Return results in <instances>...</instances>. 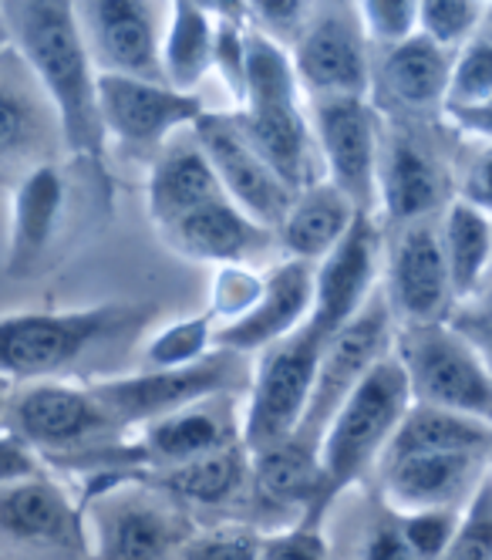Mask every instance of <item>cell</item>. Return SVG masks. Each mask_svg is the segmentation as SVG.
<instances>
[{"label": "cell", "instance_id": "7a4b0ae2", "mask_svg": "<svg viewBox=\"0 0 492 560\" xmlns=\"http://www.w3.org/2000/svg\"><path fill=\"white\" fill-rule=\"evenodd\" d=\"M152 304H98L81 311H27L0 317V375L11 382H58L105 345L145 331Z\"/></svg>", "mask_w": 492, "mask_h": 560}, {"label": "cell", "instance_id": "60d3db41", "mask_svg": "<svg viewBox=\"0 0 492 560\" xmlns=\"http://www.w3.org/2000/svg\"><path fill=\"white\" fill-rule=\"evenodd\" d=\"M246 11H250V24L263 37H270L273 45L286 51H294L311 21L314 4H304V0H254V4H246Z\"/></svg>", "mask_w": 492, "mask_h": 560}, {"label": "cell", "instance_id": "44dd1931", "mask_svg": "<svg viewBox=\"0 0 492 560\" xmlns=\"http://www.w3.org/2000/svg\"><path fill=\"white\" fill-rule=\"evenodd\" d=\"M239 115L246 139L263 155V163L277 173V179L291 189L294 196L317 186V139L311 118L301 108V98L286 102H263V105H246Z\"/></svg>", "mask_w": 492, "mask_h": 560}, {"label": "cell", "instance_id": "f907efd6", "mask_svg": "<svg viewBox=\"0 0 492 560\" xmlns=\"http://www.w3.org/2000/svg\"><path fill=\"white\" fill-rule=\"evenodd\" d=\"M0 37H8V31H4V21H0Z\"/></svg>", "mask_w": 492, "mask_h": 560}, {"label": "cell", "instance_id": "5b68a950", "mask_svg": "<svg viewBox=\"0 0 492 560\" xmlns=\"http://www.w3.org/2000/svg\"><path fill=\"white\" fill-rule=\"evenodd\" d=\"M254 365L246 354L216 348L210 358H202L186 369H145L121 378H98L89 382L105 412L115 419L118 429H145L159 419H169L189 406L210 402L220 395L250 392Z\"/></svg>", "mask_w": 492, "mask_h": 560}, {"label": "cell", "instance_id": "f35d334b", "mask_svg": "<svg viewBox=\"0 0 492 560\" xmlns=\"http://www.w3.org/2000/svg\"><path fill=\"white\" fill-rule=\"evenodd\" d=\"M442 560H492V476H485Z\"/></svg>", "mask_w": 492, "mask_h": 560}, {"label": "cell", "instance_id": "1f68e13d", "mask_svg": "<svg viewBox=\"0 0 492 560\" xmlns=\"http://www.w3.org/2000/svg\"><path fill=\"white\" fill-rule=\"evenodd\" d=\"M40 98L45 95H34V89H27L17 74L0 71V173L31 163L37 149L45 145L48 112Z\"/></svg>", "mask_w": 492, "mask_h": 560}, {"label": "cell", "instance_id": "c3c4849f", "mask_svg": "<svg viewBox=\"0 0 492 560\" xmlns=\"http://www.w3.org/2000/svg\"><path fill=\"white\" fill-rule=\"evenodd\" d=\"M11 398H14V382L0 375V429H8V409H11Z\"/></svg>", "mask_w": 492, "mask_h": 560}, {"label": "cell", "instance_id": "ba28073f", "mask_svg": "<svg viewBox=\"0 0 492 560\" xmlns=\"http://www.w3.org/2000/svg\"><path fill=\"white\" fill-rule=\"evenodd\" d=\"M324 345L327 341L311 325H304L297 335L260 351L243 412V446L250 453L283 443L301 429L314 395Z\"/></svg>", "mask_w": 492, "mask_h": 560}, {"label": "cell", "instance_id": "ee69618b", "mask_svg": "<svg viewBox=\"0 0 492 560\" xmlns=\"http://www.w3.org/2000/svg\"><path fill=\"white\" fill-rule=\"evenodd\" d=\"M448 325H453L485 362L489 375H492V304H482V307H472V311H459L448 317Z\"/></svg>", "mask_w": 492, "mask_h": 560}, {"label": "cell", "instance_id": "9c48e42d", "mask_svg": "<svg viewBox=\"0 0 492 560\" xmlns=\"http://www.w3.org/2000/svg\"><path fill=\"white\" fill-rule=\"evenodd\" d=\"M391 322L395 317L385 301V291H378L348 328H341L324 345L311 406L294 435H301L304 443L320 450V439H324L327 425H331V419L338 416V409L348 402V395L372 375V369L378 362H385L391 354V348H395Z\"/></svg>", "mask_w": 492, "mask_h": 560}, {"label": "cell", "instance_id": "52a82bcc", "mask_svg": "<svg viewBox=\"0 0 492 560\" xmlns=\"http://www.w3.org/2000/svg\"><path fill=\"white\" fill-rule=\"evenodd\" d=\"M8 429L40 456L61 463H81L102 450L126 443V429H118L89 385L68 382H31L14 392L8 409Z\"/></svg>", "mask_w": 492, "mask_h": 560}, {"label": "cell", "instance_id": "d590c367", "mask_svg": "<svg viewBox=\"0 0 492 560\" xmlns=\"http://www.w3.org/2000/svg\"><path fill=\"white\" fill-rule=\"evenodd\" d=\"M492 98V42L476 37L456 58H453V78H448V108H472Z\"/></svg>", "mask_w": 492, "mask_h": 560}, {"label": "cell", "instance_id": "e575fe53", "mask_svg": "<svg viewBox=\"0 0 492 560\" xmlns=\"http://www.w3.org/2000/svg\"><path fill=\"white\" fill-rule=\"evenodd\" d=\"M267 291V273H257L243 264H223L216 267L213 291H210V314L216 317V328L236 325L250 314Z\"/></svg>", "mask_w": 492, "mask_h": 560}, {"label": "cell", "instance_id": "7402d4cb", "mask_svg": "<svg viewBox=\"0 0 492 560\" xmlns=\"http://www.w3.org/2000/svg\"><path fill=\"white\" fill-rule=\"evenodd\" d=\"M159 233L179 257L216 267L243 264L246 257H257L277 244V233L260 226L254 217H246L230 196H220L213 203L186 213Z\"/></svg>", "mask_w": 492, "mask_h": 560}, {"label": "cell", "instance_id": "5bb4252c", "mask_svg": "<svg viewBox=\"0 0 492 560\" xmlns=\"http://www.w3.org/2000/svg\"><path fill=\"white\" fill-rule=\"evenodd\" d=\"M74 14L98 74L166 85L152 4H142V0H89V4H74Z\"/></svg>", "mask_w": 492, "mask_h": 560}, {"label": "cell", "instance_id": "f1b7e54d", "mask_svg": "<svg viewBox=\"0 0 492 560\" xmlns=\"http://www.w3.org/2000/svg\"><path fill=\"white\" fill-rule=\"evenodd\" d=\"M485 446H492V429L445 412V409H432V406H419L412 402L408 416L401 419L391 446L385 450V463L405 459V456H425V453H482Z\"/></svg>", "mask_w": 492, "mask_h": 560}, {"label": "cell", "instance_id": "d6a6232c", "mask_svg": "<svg viewBox=\"0 0 492 560\" xmlns=\"http://www.w3.org/2000/svg\"><path fill=\"white\" fill-rule=\"evenodd\" d=\"M213 335H216V317L210 311H202L196 317H183V322H173L162 328L155 338H149L142 362L145 369H186L196 365L202 358H210L213 348Z\"/></svg>", "mask_w": 492, "mask_h": 560}, {"label": "cell", "instance_id": "603a6c76", "mask_svg": "<svg viewBox=\"0 0 492 560\" xmlns=\"http://www.w3.org/2000/svg\"><path fill=\"white\" fill-rule=\"evenodd\" d=\"M68 210V179L55 163L24 170L11 199V247L8 273L24 277L45 264Z\"/></svg>", "mask_w": 492, "mask_h": 560}, {"label": "cell", "instance_id": "e0dca14e", "mask_svg": "<svg viewBox=\"0 0 492 560\" xmlns=\"http://www.w3.org/2000/svg\"><path fill=\"white\" fill-rule=\"evenodd\" d=\"M254 506L267 520L297 516L304 527H320L324 520V469L320 450L304 443L301 435L283 439L267 450L250 453Z\"/></svg>", "mask_w": 492, "mask_h": 560}, {"label": "cell", "instance_id": "2e32d148", "mask_svg": "<svg viewBox=\"0 0 492 560\" xmlns=\"http://www.w3.org/2000/svg\"><path fill=\"white\" fill-rule=\"evenodd\" d=\"M378 257H382V230L375 226V217L358 213L354 226L338 244V250L314 267V311L307 325L324 341H331L341 328H348L367 307V301L378 294L375 291Z\"/></svg>", "mask_w": 492, "mask_h": 560}, {"label": "cell", "instance_id": "7bdbcfd3", "mask_svg": "<svg viewBox=\"0 0 492 560\" xmlns=\"http://www.w3.org/2000/svg\"><path fill=\"white\" fill-rule=\"evenodd\" d=\"M37 476H45L40 456L21 435H14L11 429H0V490L27 483V479H37Z\"/></svg>", "mask_w": 492, "mask_h": 560}, {"label": "cell", "instance_id": "ab89813d", "mask_svg": "<svg viewBox=\"0 0 492 560\" xmlns=\"http://www.w3.org/2000/svg\"><path fill=\"white\" fill-rule=\"evenodd\" d=\"M398 530L419 560H442L448 547H453L459 524L453 510H425V513H401Z\"/></svg>", "mask_w": 492, "mask_h": 560}, {"label": "cell", "instance_id": "83f0119b", "mask_svg": "<svg viewBox=\"0 0 492 560\" xmlns=\"http://www.w3.org/2000/svg\"><path fill=\"white\" fill-rule=\"evenodd\" d=\"M448 78H453V55L415 34L412 42L388 48L382 58V89L405 112H435L445 108Z\"/></svg>", "mask_w": 492, "mask_h": 560}, {"label": "cell", "instance_id": "8fae6325", "mask_svg": "<svg viewBox=\"0 0 492 560\" xmlns=\"http://www.w3.org/2000/svg\"><path fill=\"white\" fill-rule=\"evenodd\" d=\"M314 139L327 170V183L348 196V203L375 217L378 207V155H382V118L367 98L314 102Z\"/></svg>", "mask_w": 492, "mask_h": 560}, {"label": "cell", "instance_id": "9a60e30c", "mask_svg": "<svg viewBox=\"0 0 492 560\" xmlns=\"http://www.w3.org/2000/svg\"><path fill=\"white\" fill-rule=\"evenodd\" d=\"M385 301L401 325H445L453 317V277H448L442 230L429 220L401 226L388 247Z\"/></svg>", "mask_w": 492, "mask_h": 560}, {"label": "cell", "instance_id": "7c38bea8", "mask_svg": "<svg viewBox=\"0 0 492 560\" xmlns=\"http://www.w3.org/2000/svg\"><path fill=\"white\" fill-rule=\"evenodd\" d=\"M98 108L105 139L149 163L176 132L192 129L196 118L207 112L196 95L118 74H98Z\"/></svg>", "mask_w": 492, "mask_h": 560}, {"label": "cell", "instance_id": "836d02e7", "mask_svg": "<svg viewBox=\"0 0 492 560\" xmlns=\"http://www.w3.org/2000/svg\"><path fill=\"white\" fill-rule=\"evenodd\" d=\"M482 14L485 8L472 0H425L419 4V31L442 51H462L469 42H476Z\"/></svg>", "mask_w": 492, "mask_h": 560}, {"label": "cell", "instance_id": "ac0fdd59", "mask_svg": "<svg viewBox=\"0 0 492 560\" xmlns=\"http://www.w3.org/2000/svg\"><path fill=\"white\" fill-rule=\"evenodd\" d=\"M314 311V264L280 260L267 270V291L260 304L236 325L216 328L213 348H226L236 354H257L270 345L297 335Z\"/></svg>", "mask_w": 492, "mask_h": 560}, {"label": "cell", "instance_id": "4dcf8cb0", "mask_svg": "<svg viewBox=\"0 0 492 560\" xmlns=\"http://www.w3.org/2000/svg\"><path fill=\"white\" fill-rule=\"evenodd\" d=\"M442 250L453 277L456 301H466L479 291L492 260V223L489 213L476 210L466 199L448 203L442 220Z\"/></svg>", "mask_w": 492, "mask_h": 560}, {"label": "cell", "instance_id": "d4e9b609", "mask_svg": "<svg viewBox=\"0 0 492 560\" xmlns=\"http://www.w3.org/2000/svg\"><path fill=\"white\" fill-rule=\"evenodd\" d=\"M136 476L142 483L155 487L159 493L173 497L179 506H202V510H220V513H236L254 503V476H250V450L243 443L233 450H223L216 456L196 459L176 469L162 472H126Z\"/></svg>", "mask_w": 492, "mask_h": 560}, {"label": "cell", "instance_id": "8992f818", "mask_svg": "<svg viewBox=\"0 0 492 560\" xmlns=\"http://www.w3.org/2000/svg\"><path fill=\"white\" fill-rule=\"evenodd\" d=\"M391 351L419 406L456 412L492 429V375L453 325H398Z\"/></svg>", "mask_w": 492, "mask_h": 560}, {"label": "cell", "instance_id": "d6986e66", "mask_svg": "<svg viewBox=\"0 0 492 560\" xmlns=\"http://www.w3.org/2000/svg\"><path fill=\"white\" fill-rule=\"evenodd\" d=\"M448 199V179L438 159L405 129L382 132L378 155V207L388 223L412 226L429 220Z\"/></svg>", "mask_w": 492, "mask_h": 560}, {"label": "cell", "instance_id": "cb8c5ba5", "mask_svg": "<svg viewBox=\"0 0 492 560\" xmlns=\"http://www.w3.org/2000/svg\"><path fill=\"white\" fill-rule=\"evenodd\" d=\"M145 196H149V217L159 230H166L186 213L226 196L210 155L202 152L192 129L176 132L152 159Z\"/></svg>", "mask_w": 492, "mask_h": 560}, {"label": "cell", "instance_id": "8d00e7d4", "mask_svg": "<svg viewBox=\"0 0 492 560\" xmlns=\"http://www.w3.org/2000/svg\"><path fill=\"white\" fill-rule=\"evenodd\" d=\"M173 560H260V534L246 524L196 530Z\"/></svg>", "mask_w": 492, "mask_h": 560}, {"label": "cell", "instance_id": "bcb514c9", "mask_svg": "<svg viewBox=\"0 0 492 560\" xmlns=\"http://www.w3.org/2000/svg\"><path fill=\"white\" fill-rule=\"evenodd\" d=\"M466 203L492 213V149L476 159V166L466 176Z\"/></svg>", "mask_w": 492, "mask_h": 560}, {"label": "cell", "instance_id": "3957f363", "mask_svg": "<svg viewBox=\"0 0 492 560\" xmlns=\"http://www.w3.org/2000/svg\"><path fill=\"white\" fill-rule=\"evenodd\" d=\"M89 560H173L196 534L186 506L126 472H102L89 493Z\"/></svg>", "mask_w": 492, "mask_h": 560}, {"label": "cell", "instance_id": "f546056e", "mask_svg": "<svg viewBox=\"0 0 492 560\" xmlns=\"http://www.w3.org/2000/svg\"><path fill=\"white\" fill-rule=\"evenodd\" d=\"M213 71V18L202 4L176 0L166 37H162V74L173 92L192 89Z\"/></svg>", "mask_w": 492, "mask_h": 560}, {"label": "cell", "instance_id": "f6af8a7d", "mask_svg": "<svg viewBox=\"0 0 492 560\" xmlns=\"http://www.w3.org/2000/svg\"><path fill=\"white\" fill-rule=\"evenodd\" d=\"M358 560H419V557L412 553V547L405 544L398 524H391V527L382 524L378 530H372V537L364 540Z\"/></svg>", "mask_w": 492, "mask_h": 560}, {"label": "cell", "instance_id": "484cf974", "mask_svg": "<svg viewBox=\"0 0 492 560\" xmlns=\"http://www.w3.org/2000/svg\"><path fill=\"white\" fill-rule=\"evenodd\" d=\"M482 453H425L382 466V493L401 513L453 510L472 487Z\"/></svg>", "mask_w": 492, "mask_h": 560}, {"label": "cell", "instance_id": "7dc6e473", "mask_svg": "<svg viewBox=\"0 0 492 560\" xmlns=\"http://www.w3.org/2000/svg\"><path fill=\"white\" fill-rule=\"evenodd\" d=\"M445 115L453 118L459 129L492 139V98L482 102V105H472V108H448Z\"/></svg>", "mask_w": 492, "mask_h": 560}, {"label": "cell", "instance_id": "4316f807", "mask_svg": "<svg viewBox=\"0 0 492 560\" xmlns=\"http://www.w3.org/2000/svg\"><path fill=\"white\" fill-rule=\"evenodd\" d=\"M354 220L358 210L348 203V196L338 192L327 179H320L317 186L294 196L291 210H286L277 230V244L291 260H304L317 267L324 257H331L338 250Z\"/></svg>", "mask_w": 492, "mask_h": 560}, {"label": "cell", "instance_id": "6da1fadb", "mask_svg": "<svg viewBox=\"0 0 492 560\" xmlns=\"http://www.w3.org/2000/svg\"><path fill=\"white\" fill-rule=\"evenodd\" d=\"M8 42L27 65L34 85L55 108L61 145L102 166L105 126L98 108V68L78 27L74 4L65 0H4L0 4Z\"/></svg>", "mask_w": 492, "mask_h": 560}, {"label": "cell", "instance_id": "681fc988", "mask_svg": "<svg viewBox=\"0 0 492 560\" xmlns=\"http://www.w3.org/2000/svg\"><path fill=\"white\" fill-rule=\"evenodd\" d=\"M479 37H485V42H492V4L485 8V14H482V34Z\"/></svg>", "mask_w": 492, "mask_h": 560}, {"label": "cell", "instance_id": "b9f144b4", "mask_svg": "<svg viewBox=\"0 0 492 560\" xmlns=\"http://www.w3.org/2000/svg\"><path fill=\"white\" fill-rule=\"evenodd\" d=\"M260 560H331L320 527H283L267 537H260Z\"/></svg>", "mask_w": 492, "mask_h": 560}, {"label": "cell", "instance_id": "4fadbf2b", "mask_svg": "<svg viewBox=\"0 0 492 560\" xmlns=\"http://www.w3.org/2000/svg\"><path fill=\"white\" fill-rule=\"evenodd\" d=\"M192 136L199 139L202 152L220 176L223 192L233 203L254 217L267 230H280L286 210L294 203V192L286 189L277 173L263 163V155L246 139L243 122L236 112H202L192 126Z\"/></svg>", "mask_w": 492, "mask_h": 560}, {"label": "cell", "instance_id": "ffe728a7", "mask_svg": "<svg viewBox=\"0 0 492 560\" xmlns=\"http://www.w3.org/2000/svg\"><path fill=\"white\" fill-rule=\"evenodd\" d=\"M0 530L21 544L89 557L85 506H74L68 493L48 476L0 490Z\"/></svg>", "mask_w": 492, "mask_h": 560}, {"label": "cell", "instance_id": "30bf717a", "mask_svg": "<svg viewBox=\"0 0 492 560\" xmlns=\"http://www.w3.org/2000/svg\"><path fill=\"white\" fill-rule=\"evenodd\" d=\"M291 58L301 92L314 102L372 95V58L358 4H314Z\"/></svg>", "mask_w": 492, "mask_h": 560}, {"label": "cell", "instance_id": "277c9868", "mask_svg": "<svg viewBox=\"0 0 492 560\" xmlns=\"http://www.w3.org/2000/svg\"><path fill=\"white\" fill-rule=\"evenodd\" d=\"M412 402V385H408V375L391 351L348 395V402L338 409V416L320 439L324 513L378 459H385V450L391 446V439Z\"/></svg>", "mask_w": 492, "mask_h": 560}, {"label": "cell", "instance_id": "74e56055", "mask_svg": "<svg viewBox=\"0 0 492 560\" xmlns=\"http://www.w3.org/2000/svg\"><path fill=\"white\" fill-rule=\"evenodd\" d=\"M358 14L367 45H382L385 51L412 42L419 31V4L412 0H364Z\"/></svg>", "mask_w": 492, "mask_h": 560}]
</instances>
